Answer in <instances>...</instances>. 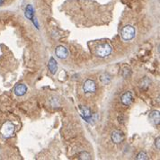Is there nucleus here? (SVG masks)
I'll return each instance as SVG.
<instances>
[{
    "label": "nucleus",
    "instance_id": "15",
    "mask_svg": "<svg viewBox=\"0 0 160 160\" xmlns=\"http://www.w3.org/2000/svg\"><path fill=\"white\" fill-rule=\"evenodd\" d=\"M79 156H80L81 159H91L90 154H88L87 152H82V153H80Z\"/></svg>",
    "mask_w": 160,
    "mask_h": 160
},
{
    "label": "nucleus",
    "instance_id": "11",
    "mask_svg": "<svg viewBox=\"0 0 160 160\" xmlns=\"http://www.w3.org/2000/svg\"><path fill=\"white\" fill-rule=\"evenodd\" d=\"M34 16V10L32 5H28L25 8V17L29 20H32L33 19Z\"/></svg>",
    "mask_w": 160,
    "mask_h": 160
},
{
    "label": "nucleus",
    "instance_id": "2",
    "mask_svg": "<svg viewBox=\"0 0 160 160\" xmlns=\"http://www.w3.org/2000/svg\"><path fill=\"white\" fill-rule=\"evenodd\" d=\"M136 31L135 28L132 25H126L122 29L121 35L124 41H130L135 37Z\"/></svg>",
    "mask_w": 160,
    "mask_h": 160
},
{
    "label": "nucleus",
    "instance_id": "8",
    "mask_svg": "<svg viewBox=\"0 0 160 160\" xmlns=\"http://www.w3.org/2000/svg\"><path fill=\"white\" fill-rule=\"evenodd\" d=\"M27 93V87L23 84H19L14 87V94L17 96H23Z\"/></svg>",
    "mask_w": 160,
    "mask_h": 160
},
{
    "label": "nucleus",
    "instance_id": "4",
    "mask_svg": "<svg viewBox=\"0 0 160 160\" xmlns=\"http://www.w3.org/2000/svg\"><path fill=\"white\" fill-rule=\"evenodd\" d=\"M83 90L85 94H92L96 91V84L92 79H87L85 81L83 85Z\"/></svg>",
    "mask_w": 160,
    "mask_h": 160
},
{
    "label": "nucleus",
    "instance_id": "3",
    "mask_svg": "<svg viewBox=\"0 0 160 160\" xmlns=\"http://www.w3.org/2000/svg\"><path fill=\"white\" fill-rule=\"evenodd\" d=\"M112 52V47L108 44V43H103L97 46L95 50V54L96 56L100 58H105L109 56Z\"/></svg>",
    "mask_w": 160,
    "mask_h": 160
},
{
    "label": "nucleus",
    "instance_id": "7",
    "mask_svg": "<svg viewBox=\"0 0 160 160\" xmlns=\"http://www.w3.org/2000/svg\"><path fill=\"white\" fill-rule=\"evenodd\" d=\"M112 140L115 144H120L124 140V134L120 130H114L112 133Z\"/></svg>",
    "mask_w": 160,
    "mask_h": 160
},
{
    "label": "nucleus",
    "instance_id": "12",
    "mask_svg": "<svg viewBox=\"0 0 160 160\" xmlns=\"http://www.w3.org/2000/svg\"><path fill=\"white\" fill-rule=\"evenodd\" d=\"M81 112H82L83 117L85 118V119H88V118H90L91 116H92L90 110L87 107H81Z\"/></svg>",
    "mask_w": 160,
    "mask_h": 160
},
{
    "label": "nucleus",
    "instance_id": "17",
    "mask_svg": "<svg viewBox=\"0 0 160 160\" xmlns=\"http://www.w3.org/2000/svg\"><path fill=\"white\" fill-rule=\"evenodd\" d=\"M4 2H5V0H0V6H1L4 4Z\"/></svg>",
    "mask_w": 160,
    "mask_h": 160
},
{
    "label": "nucleus",
    "instance_id": "16",
    "mask_svg": "<svg viewBox=\"0 0 160 160\" xmlns=\"http://www.w3.org/2000/svg\"><path fill=\"white\" fill-rule=\"evenodd\" d=\"M159 140H160V138H159V137H157V138H156V141H155V145H156V149H160V146H159Z\"/></svg>",
    "mask_w": 160,
    "mask_h": 160
},
{
    "label": "nucleus",
    "instance_id": "10",
    "mask_svg": "<svg viewBox=\"0 0 160 160\" xmlns=\"http://www.w3.org/2000/svg\"><path fill=\"white\" fill-rule=\"evenodd\" d=\"M149 120L151 121V122H153L156 125L159 124V121H160V115H159V112L158 111H153L149 116Z\"/></svg>",
    "mask_w": 160,
    "mask_h": 160
},
{
    "label": "nucleus",
    "instance_id": "6",
    "mask_svg": "<svg viewBox=\"0 0 160 160\" xmlns=\"http://www.w3.org/2000/svg\"><path fill=\"white\" fill-rule=\"evenodd\" d=\"M122 104L125 106H129L133 102V95L130 92H125L121 97Z\"/></svg>",
    "mask_w": 160,
    "mask_h": 160
},
{
    "label": "nucleus",
    "instance_id": "1",
    "mask_svg": "<svg viewBox=\"0 0 160 160\" xmlns=\"http://www.w3.org/2000/svg\"><path fill=\"white\" fill-rule=\"evenodd\" d=\"M14 130H16V127L11 122H6L0 129V132H1L2 136L6 139H8L12 137L14 133Z\"/></svg>",
    "mask_w": 160,
    "mask_h": 160
},
{
    "label": "nucleus",
    "instance_id": "5",
    "mask_svg": "<svg viewBox=\"0 0 160 160\" xmlns=\"http://www.w3.org/2000/svg\"><path fill=\"white\" fill-rule=\"evenodd\" d=\"M55 53H56V56L59 58V59H60V60H65V59H67L68 56V51L67 48L64 47V46H61V45L58 46L56 48Z\"/></svg>",
    "mask_w": 160,
    "mask_h": 160
},
{
    "label": "nucleus",
    "instance_id": "9",
    "mask_svg": "<svg viewBox=\"0 0 160 160\" xmlns=\"http://www.w3.org/2000/svg\"><path fill=\"white\" fill-rule=\"evenodd\" d=\"M48 68H49V70L52 75L56 74V72L58 70V64H57V61L55 60L54 58L51 57L50 59L49 63H48Z\"/></svg>",
    "mask_w": 160,
    "mask_h": 160
},
{
    "label": "nucleus",
    "instance_id": "14",
    "mask_svg": "<svg viewBox=\"0 0 160 160\" xmlns=\"http://www.w3.org/2000/svg\"><path fill=\"white\" fill-rule=\"evenodd\" d=\"M137 159L138 160H147V159H149V156L146 152L141 151L137 155Z\"/></svg>",
    "mask_w": 160,
    "mask_h": 160
},
{
    "label": "nucleus",
    "instance_id": "13",
    "mask_svg": "<svg viewBox=\"0 0 160 160\" xmlns=\"http://www.w3.org/2000/svg\"><path fill=\"white\" fill-rule=\"evenodd\" d=\"M100 80L104 85H108L111 81V77L108 74H103L100 78Z\"/></svg>",
    "mask_w": 160,
    "mask_h": 160
}]
</instances>
